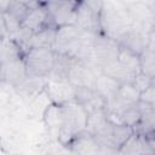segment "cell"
Returning a JSON list of instances; mask_svg holds the SVG:
<instances>
[{
	"label": "cell",
	"instance_id": "obj_1",
	"mask_svg": "<svg viewBox=\"0 0 155 155\" xmlns=\"http://www.w3.org/2000/svg\"><path fill=\"white\" fill-rule=\"evenodd\" d=\"M99 25L103 35L119 41L133 28V19L128 6L120 2H103L99 15Z\"/></svg>",
	"mask_w": 155,
	"mask_h": 155
},
{
	"label": "cell",
	"instance_id": "obj_2",
	"mask_svg": "<svg viewBox=\"0 0 155 155\" xmlns=\"http://www.w3.org/2000/svg\"><path fill=\"white\" fill-rule=\"evenodd\" d=\"M87 113L75 101L62 105V124L59 127V137L63 143L70 142L81 132L86 131Z\"/></svg>",
	"mask_w": 155,
	"mask_h": 155
},
{
	"label": "cell",
	"instance_id": "obj_3",
	"mask_svg": "<svg viewBox=\"0 0 155 155\" xmlns=\"http://www.w3.org/2000/svg\"><path fill=\"white\" fill-rule=\"evenodd\" d=\"M56 52L48 48H30L23 56L28 78H44L54 65Z\"/></svg>",
	"mask_w": 155,
	"mask_h": 155
},
{
	"label": "cell",
	"instance_id": "obj_4",
	"mask_svg": "<svg viewBox=\"0 0 155 155\" xmlns=\"http://www.w3.org/2000/svg\"><path fill=\"white\" fill-rule=\"evenodd\" d=\"M120 53V45L117 41L105 36V35H97V39L93 45L92 57L91 59L102 69L103 67L117 61Z\"/></svg>",
	"mask_w": 155,
	"mask_h": 155
},
{
	"label": "cell",
	"instance_id": "obj_5",
	"mask_svg": "<svg viewBox=\"0 0 155 155\" xmlns=\"http://www.w3.org/2000/svg\"><path fill=\"white\" fill-rule=\"evenodd\" d=\"M79 2H46L51 25L59 28L62 25L76 23V7Z\"/></svg>",
	"mask_w": 155,
	"mask_h": 155
},
{
	"label": "cell",
	"instance_id": "obj_6",
	"mask_svg": "<svg viewBox=\"0 0 155 155\" xmlns=\"http://www.w3.org/2000/svg\"><path fill=\"white\" fill-rule=\"evenodd\" d=\"M97 75L93 69L84 61H74L69 74H68V82H70L74 87H88L94 88Z\"/></svg>",
	"mask_w": 155,
	"mask_h": 155
},
{
	"label": "cell",
	"instance_id": "obj_7",
	"mask_svg": "<svg viewBox=\"0 0 155 155\" xmlns=\"http://www.w3.org/2000/svg\"><path fill=\"white\" fill-rule=\"evenodd\" d=\"M46 93L48 98L59 107L75 101V87L68 81L50 80L46 86Z\"/></svg>",
	"mask_w": 155,
	"mask_h": 155
},
{
	"label": "cell",
	"instance_id": "obj_8",
	"mask_svg": "<svg viewBox=\"0 0 155 155\" xmlns=\"http://www.w3.org/2000/svg\"><path fill=\"white\" fill-rule=\"evenodd\" d=\"M99 15L94 10L91 8V6L87 4V1L79 2L76 7V23L81 30L96 33L98 34V30L101 29L99 25Z\"/></svg>",
	"mask_w": 155,
	"mask_h": 155
},
{
	"label": "cell",
	"instance_id": "obj_9",
	"mask_svg": "<svg viewBox=\"0 0 155 155\" xmlns=\"http://www.w3.org/2000/svg\"><path fill=\"white\" fill-rule=\"evenodd\" d=\"M45 27H52V25H51L48 11L45 7V4L39 2L36 7L29 8L28 15L22 22V28L30 31L31 34H35Z\"/></svg>",
	"mask_w": 155,
	"mask_h": 155
},
{
	"label": "cell",
	"instance_id": "obj_10",
	"mask_svg": "<svg viewBox=\"0 0 155 155\" xmlns=\"http://www.w3.org/2000/svg\"><path fill=\"white\" fill-rule=\"evenodd\" d=\"M117 42L120 46L140 56L142 52L149 46V34H145L137 28H132Z\"/></svg>",
	"mask_w": 155,
	"mask_h": 155
},
{
	"label": "cell",
	"instance_id": "obj_11",
	"mask_svg": "<svg viewBox=\"0 0 155 155\" xmlns=\"http://www.w3.org/2000/svg\"><path fill=\"white\" fill-rule=\"evenodd\" d=\"M69 145L71 147L73 153L76 155H94L99 150V144L87 131L79 133Z\"/></svg>",
	"mask_w": 155,
	"mask_h": 155
},
{
	"label": "cell",
	"instance_id": "obj_12",
	"mask_svg": "<svg viewBox=\"0 0 155 155\" xmlns=\"http://www.w3.org/2000/svg\"><path fill=\"white\" fill-rule=\"evenodd\" d=\"M2 78L8 82H23L28 78L23 58L2 63Z\"/></svg>",
	"mask_w": 155,
	"mask_h": 155
},
{
	"label": "cell",
	"instance_id": "obj_13",
	"mask_svg": "<svg viewBox=\"0 0 155 155\" xmlns=\"http://www.w3.org/2000/svg\"><path fill=\"white\" fill-rule=\"evenodd\" d=\"M57 28L45 27L38 33L33 34L30 39V48H48L53 50L56 45Z\"/></svg>",
	"mask_w": 155,
	"mask_h": 155
},
{
	"label": "cell",
	"instance_id": "obj_14",
	"mask_svg": "<svg viewBox=\"0 0 155 155\" xmlns=\"http://www.w3.org/2000/svg\"><path fill=\"white\" fill-rule=\"evenodd\" d=\"M121 84L119 81H116L115 79L108 76L107 74L99 71V74L97 75V81H96V87L94 90L105 99L109 101L110 98H113L120 88Z\"/></svg>",
	"mask_w": 155,
	"mask_h": 155
},
{
	"label": "cell",
	"instance_id": "obj_15",
	"mask_svg": "<svg viewBox=\"0 0 155 155\" xmlns=\"http://www.w3.org/2000/svg\"><path fill=\"white\" fill-rule=\"evenodd\" d=\"M102 73L107 74L108 76L115 79L116 81H119L121 85L122 84H132L133 82V79H134V74L128 70L122 63H120L119 61H115L105 67H103L101 69Z\"/></svg>",
	"mask_w": 155,
	"mask_h": 155
},
{
	"label": "cell",
	"instance_id": "obj_16",
	"mask_svg": "<svg viewBox=\"0 0 155 155\" xmlns=\"http://www.w3.org/2000/svg\"><path fill=\"white\" fill-rule=\"evenodd\" d=\"M74 58L67 56V54H62V53H57L56 52V59H54V65L52 71L50 73L51 75V80H56V81H68V74L69 70L74 63Z\"/></svg>",
	"mask_w": 155,
	"mask_h": 155
},
{
	"label": "cell",
	"instance_id": "obj_17",
	"mask_svg": "<svg viewBox=\"0 0 155 155\" xmlns=\"http://www.w3.org/2000/svg\"><path fill=\"white\" fill-rule=\"evenodd\" d=\"M134 134V128L127 125L117 124L113 125V131H111V137H110V143L111 147L116 150H120Z\"/></svg>",
	"mask_w": 155,
	"mask_h": 155
},
{
	"label": "cell",
	"instance_id": "obj_18",
	"mask_svg": "<svg viewBox=\"0 0 155 155\" xmlns=\"http://www.w3.org/2000/svg\"><path fill=\"white\" fill-rule=\"evenodd\" d=\"M136 127L139 130L136 132L137 134L144 138L155 137V109H150L142 113V120Z\"/></svg>",
	"mask_w": 155,
	"mask_h": 155
},
{
	"label": "cell",
	"instance_id": "obj_19",
	"mask_svg": "<svg viewBox=\"0 0 155 155\" xmlns=\"http://www.w3.org/2000/svg\"><path fill=\"white\" fill-rule=\"evenodd\" d=\"M117 61L122 63L128 70H131L134 75H138L140 73V62H139V56L133 53L132 51L120 46V53Z\"/></svg>",
	"mask_w": 155,
	"mask_h": 155
},
{
	"label": "cell",
	"instance_id": "obj_20",
	"mask_svg": "<svg viewBox=\"0 0 155 155\" xmlns=\"http://www.w3.org/2000/svg\"><path fill=\"white\" fill-rule=\"evenodd\" d=\"M139 62H140V73L149 78H154L155 76V50L147 47L139 56Z\"/></svg>",
	"mask_w": 155,
	"mask_h": 155
},
{
	"label": "cell",
	"instance_id": "obj_21",
	"mask_svg": "<svg viewBox=\"0 0 155 155\" xmlns=\"http://www.w3.org/2000/svg\"><path fill=\"white\" fill-rule=\"evenodd\" d=\"M117 96L130 105H137L140 99V92L132 84H122L119 88Z\"/></svg>",
	"mask_w": 155,
	"mask_h": 155
},
{
	"label": "cell",
	"instance_id": "obj_22",
	"mask_svg": "<svg viewBox=\"0 0 155 155\" xmlns=\"http://www.w3.org/2000/svg\"><path fill=\"white\" fill-rule=\"evenodd\" d=\"M22 51L21 47L13 41V40H8V41H4L2 42V48H1V57H2V63L6 62H11V61H16V59H21L22 57Z\"/></svg>",
	"mask_w": 155,
	"mask_h": 155
},
{
	"label": "cell",
	"instance_id": "obj_23",
	"mask_svg": "<svg viewBox=\"0 0 155 155\" xmlns=\"http://www.w3.org/2000/svg\"><path fill=\"white\" fill-rule=\"evenodd\" d=\"M5 12L10 13L12 17H15V18L22 24V22L24 21L25 16H27L28 12H29V7L25 5L24 1H10L8 7H7V10H6ZM1 13H2V12H1Z\"/></svg>",
	"mask_w": 155,
	"mask_h": 155
},
{
	"label": "cell",
	"instance_id": "obj_24",
	"mask_svg": "<svg viewBox=\"0 0 155 155\" xmlns=\"http://www.w3.org/2000/svg\"><path fill=\"white\" fill-rule=\"evenodd\" d=\"M132 85L142 93V92H144L147 88H149V87L151 86V78H149V76H147V75L139 73L138 75L134 76Z\"/></svg>",
	"mask_w": 155,
	"mask_h": 155
},
{
	"label": "cell",
	"instance_id": "obj_25",
	"mask_svg": "<svg viewBox=\"0 0 155 155\" xmlns=\"http://www.w3.org/2000/svg\"><path fill=\"white\" fill-rule=\"evenodd\" d=\"M139 101L143 102V103H145V104H148L153 109H155V87L150 86L144 92H142Z\"/></svg>",
	"mask_w": 155,
	"mask_h": 155
},
{
	"label": "cell",
	"instance_id": "obj_26",
	"mask_svg": "<svg viewBox=\"0 0 155 155\" xmlns=\"http://www.w3.org/2000/svg\"><path fill=\"white\" fill-rule=\"evenodd\" d=\"M145 139H147L149 147L151 148V150H153L154 154H155V137H153V138H145Z\"/></svg>",
	"mask_w": 155,
	"mask_h": 155
},
{
	"label": "cell",
	"instance_id": "obj_27",
	"mask_svg": "<svg viewBox=\"0 0 155 155\" xmlns=\"http://www.w3.org/2000/svg\"><path fill=\"white\" fill-rule=\"evenodd\" d=\"M151 86H153V87H155V76H154V78H151Z\"/></svg>",
	"mask_w": 155,
	"mask_h": 155
}]
</instances>
